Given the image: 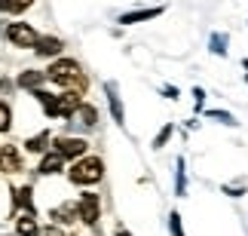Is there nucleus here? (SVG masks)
Here are the masks:
<instances>
[{
  "label": "nucleus",
  "instance_id": "1a4fd4ad",
  "mask_svg": "<svg viewBox=\"0 0 248 236\" xmlns=\"http://www.w3.org/2000/svg\"><path fill=\"white\" fill-rule=\"evenodd\" d=\"M49 218H52L55 224H74V221H80L77 203H62V205H55V209L49 212Z\"/></svg>",
  "mask_w": 248,
  "mask_h": 236
},
{
  "label": "nucleus",
  "instance_id": "423d86ee",
  "mask_svg": "<svg viewBox=\"0 0 248 236\" xmlns=\"http://www.w3.org/2000/svg\"><path fill=\"white\" fill-rule=\"evenodd\" d=\"M83 105L80 92L64 89V95H55V117H74V110Z\"/></svg>",
  "mask_w": 248,
  "mask_h": 236
},
{
  "label": "nucleus",
  "instance_id": "b1692460",
  "mask_svg": "<svg viewBox=\"0 0 248 236\" xmlns=\"http://www.w3.org/2000/svg\"><path fill=\"white\" fill-rule=\"evenodd\" d=\"M34 0H6V9L9 13H22V9H28Z\"/></svg>",
  "mask_w": 248,
  "mask_h": 236
},
{
  "label": "nucleus",
  "instance_id": "f03ea898",
  "mask_svg": "<svg viewBox=\"0 0 248 236\" xmlns=\"http://www.w3.org/2000/svg\"><path fill=\"white\" fill-rule=\"evenodd\" d=\"M68 178H71L74 184H80V187H86V184H98L101 178H104V163H101L98 157H80L77 163L71 166Z\"/></svg>",
  "mask_w": 248,
  "mask_h": 236
},
{
  "label": "nucleus",
  "instance_id": "0eeeda50",
  "mask_svg": "<svg viewBox=\"0 0 248 236\" xmlns=\"http://www.w3.org/2000/svg\"><path fill=\"white\" fill-rule=\"evenodd\" d=\"M104 92H108V105H110L113 123H117V126H126V110H123V98H120L117 83H104Z\"/></svg>",
  "mask_w": 248,
  "mask_h": 236
},
{
  "label": "nucleus",
  "instance_id": "2eb2a0df",
  "mask_svg": "<svg viewBox=\"0 0 248 236\" xmlns=\"http://www.w3.org/2000/svg\"><path fill=\"white\" fill-rule=\"evenodd\" d=\"M16 233L18 236H40V224H37L34 212H25L22 218L16 221Z\"/></svg>",
  "mask_w": 248,
  "mask_h": 236
},
{
  "label": "nucleus",
  "instance_id": "6e6552de",
  "mask_svg": "<svg viewBox=\"0 0 248 236\" xmlns=\"http://www.w3.org/2000/svg\"><path fill=\"white\" fill-rule=\"evenodd\" d=\"M0 172H6V175L22 172V157H18V150L13 144H3V147H0Z\"/></svg>",
  "mask_w": 248,
  "mask_h": 236
},
{
  "label": "nucleus",
  "instance_id": "c85d7f7f",
  "mask_svg": "<svg viewBox=\"0 0 248 236\" xmlns=\"http://www.w3.org/2000/svg\"><path fill=\"white\" fill-rule=\"evenodd\" d=\"M9 89H13V83H9V80H0V92H9Z\"/></svg>",
  "mask_w": 248,
  "mask_h": 236
},
{
  "label": "nucleus",
  "instance_id": "393cba45",
  "mask_svg": "<svg viewBox=\"0 0 248 236\" xmlns=\"http://www.w3.org/2000/svg\"><path fill=\"white\" fill-rule=\"evenodd\" d=\"M193 105H196V110H202V105H205V92L199 86H193Z\"/></svg>",
  "mask_w": 248,
  "mask_h": 236
},
{
  "label": "nucleus",
  "instance_id": "39448f33",
  "mask_svg": "<svg viewBox=\"0 0 248 236\" xmlns=\"http://www.w3.org/2000/svg\"><path fill=\"white\" fill-rule=\"evenodd\" d=\"M55 150H59V154L64 157V159H80L83 154H86V141L83 138H55V144H52Z\"/></svg>",
  "mask_w": 248,
  "mask_h": 236
},
{
  "label": "nucleus",
  "instance_id": "ddd939ff",
  "mask_svg": "<svg viewBox=\"0 0 248 236\" xmlns=\"http://www.w3.org/2000/svg\"><path fill=\"white\" fill-rule=\"evenodd\" d=\"M163 16V6H154V9H135V13H123L120 16V25H138V22H150V18Z\"/></svg>",
  "mask_w": 248,
  "mask_h": 236
},
{
  "label": "nucleus",
  "instance_id": "f3484780",
  "mask_svg": "<svg viewBox=\"0 0 248 236\" xmlns=\"http://www.w3.org/2000/svg\"><path fill=\"white\" fill-rule=\"evenodd\" d=\"M175 193L187 196V163H184V157L175 159Z\"/></svg>",
  "mask_w": 248,
  "mask_h": 236
},
{
  "label": "nucleus",
  "instance_id": "4468645a",
  "mask_svg": "<svg viewBox=\"0 0 248 236\" xmlns=\"http://www.w3.org/2000/svg\"><path fill=\"white\" fill-rule=\"evenodd\" d=\"M49 80L43 71H22L18 74V86L28 89V92H37V89H43V83Z\"/></svg>",
  "mask_w": 248,
  "mask_h": 236
},
{
  "label": "nucleus",
  "instance_id": "aec40b11",
  "mask_svg": "<svg viewBox=\"0 0 248 236\" xmlns=\"http://www.w3.org/2000/svg\"><path fill=\"white\" fill-rule=\"evenodd\" d=\"M9 126H13V108L0 101V132H9Z\"/></svg>",
  "mask_w": 248,
  "mask_h": 236
},
{
  "label": "nucleus",
  "instance_id": "4be33fe9",
  "mask_svg": "<svg viewBox=\"0 0 248 236\" xmlns=\"http://www.w3.org/2000/svg\"><path fill=\"white\" fill-rule=\"evenodd\" d=\"M171 132H175V126H171V123H166V126L156 132V138H154V147H156V150H159V147H166V141L171 138Z\"/></svg>",
  "mask_w": 248,
  "mask_h": 236
},
{
  "label": "nucleus",
  "instance_id": "dca6fc26",
  "mask_svg": "<svg viewBox=\"0 0 248 236\" xmlns=\"http://www.w3.org/2000/svg\"><path fill=\"white\" fill-rule=\"evenodd\" d=\"M13 209L34 212V190L31 187H18V190H13Z\"/></svg>",
  "mask_w": 248,
  "mask_h": 236
},
{
  "label": "nucleus",
  "instance_id": "9b49d317",
  "mask_svg": "<svg viewBox=\"0 0 248 236\" xmlns=\"http://www.w3.org/2000/svg\"><path fill=\"white\" fill-rule=\"evenodd\" d=\"M62 166H64V157L59 154V150H49V154H43L40 166H37V172H40V175H59Z\"/></svg>",
  "mask_w": 248,
  "mask_h": 236
},
{
  "label": "nucleus",
  "instance_id": "7c9ffc66",
  "mask_svg": "<svg viewBox=\"0 0 248 236\" xmlns=\"http://www.w3.org/2000/svg\"><path fill=\"white\" fill-rule=\"evenodd\" d=\"M0 9H6V0H0Z\"/></svg>",
  "mask_w": 248,
  "mask_h": 236
},
{
  "label": "nucleus",
  "instance_id": "bb28decb",
  "mask_svg": "<svg viewBox=\"0 0 248 236\" xmlns=\"http://www.w3.org/2000/svg\"><path fill=\"white\" fill-rule=\"evenodd\" d=\"M159 92H163L166 98H178V89H175V86H163V89H159Z\"/></svg>",
  "mask_w": 248,
  "mask_h": 236
},
{
  "label": "nucleus",
  "instance_id": "20e7f679",
  "mask_svg": "<svg viewBox=\"0 0 248 236\" xmlns=\"http://www.w3.org/2000/svg\"><path fill=\"white\" fill-rule=\"evenodd\" d=\"M77 212H80V221L83 224L95 227L98 218H101V200H98V193H83L80 200H77Z\"/></svg>",
  "mask_w": 248,
  "mask_h": 236
},
{
  "label": "nucleus",
  "instance_id": "f8f14e48",
  "mask_svg": "<svg viewBox=\"0 0 248 236\" xmlns=\"http://www.w3.org/2000/svg\"><path fill=\"white\" fill-rule=\"evenodd\" d=\"M71 120H77V126H83V129H95V126H98V110L83 101V105L74 110V117H71Z\"/></svg>",
  "mask_w": 248,
  "mask_h": 236
},
{
  "label": "nucleus",
  "instance_id": "473e14b6",
  "mask_svg": "<svg viewBox=\"0 0 248 236\" xmlns=\"http://www.w3.org/2000/svg\"><path fill=\"white\" fill-rule=\"evenodd\" d=\"M245 83H248V77H245Z\"/></svg>",
  "mask_w": 248,
  "mask_h": 236
},
{
  "label": "nucleus",
  "instance_id": "2f4dec72",
  "mask_svg": "<svg viewBox=\"0 0 248 236\" xmlns=\"http://www.w3.org/2000/svg\"><path fill=\"white\" fill-rule=\"evenodd\" d=\"M242 68H245V71H248V59H245V62H242Z\"/></svg>",
  "mask_w": 248,
  "mask_h": 236
},
{
  "label": "nucleus",
  "instance_id": "5701e85b",
  "mask_svg": "<svg viewBox=\"0 0 248 236\" xmlns=\"http://www.w3.org/2000/svg\"><path fill=\"white\" fill-rule=\"evenodd\" d=\"M169 230H171V236H187V233H184V224H181V215H178V212H171V215H169Z\"/></svg>",
  "mask_w": 248,
  "mask_h": 236
},
{
  "label": "nucleus",
  "instance_id": "412c9836",
  "mask_svg": "<svg viewBox=\"0 0 248 236\" xmlns=\"http://www.w3.org/2000/svg\"><path fill=\"white\" fill-rule=\"evenodd\" d=\"M205 117L215 120V123H224V126H236L233 114H227V110H205Z\"/></svg>",
  "mask_w": 248,
  "mask_h": 236
},
{
  "label": "nucleus",
  "instance_id": "7ed1b4c3",
  "mask_svg": "<svg viewBox=\"0 0 248 236\" xmlns=\"http://www.w3.org/2000/svg\"><path fill=\"white\" fill-rule=\"evenodd\" d=\"M6 40L13 46H22V49H34V43L40 40V34L28 22H13V25H6Z\"/></svg>",
  "mask_w": 248,
  "mask_h": 236
},
{
  "label": "nucleus",
  "instance_id": "a878e982",
  "mask_svg": "<svg viewBox=\"0 0 248 236\" xmlns=\"http://www.w3.org/2000/svg\"><path fill=\"white\" fill-rule=\"evenodd\" d=\"M40 236H64V233H62V230L52 224V227H43V230H40Z\"/></svg>",
  "mask_w": 248,
  "mask_h": 236
},
{
  "label": "nucleus",
  "instance_id": "cd10ccee",
  "mask_svg": "<svg viewBox=\"0 0 248 236\" xmlns=\"http://www.w3.org/2000/svg\"><path fill=\"white\" fill-rule=\"evenodd\" d=\"M224 193L227 196H242V187H236V190H233V187H224Z\"/></svg>",
  "mask_w": 248,
  "mask_h": 236
},
{
  "label": "nucleus",
  "instance_id": "c756f323",
  "mask_svg": "<svg viewBox=\"0 0 248 236\" xmlns=\"http://www.w3.org/2000/svg\"><path fill=\"white\" fill-rule=\"evenodd\" d=\"M117 236H132V233H129L126 227H120V230H117Z\"/></svg>",
  "mask_w": 248,
  "mask_h": 236
},
{
  "label": "nucleus",
  "instance_id": "f257e3e1",
  "mask_svg": "<svg viewBox=\"0 0 248 236\" xmlns=\"http://www.w3.org/2000/svg\"><path fill=\"white\" fill-rule=\"evenodd\" d=\"M46 77H49L52 83H59V86L64 89H71V92H86V86H89V80H86V74L83 68L74 59H59V62H52L49 64V71H46Z\"/></svg>",
  "mask_w": 248,
  "mask_h": 236
},
{
  "label": "nucleus",
  "instance_id": "9d476101",
  "mask_svg": "<svg viewBox=\"0 0 248 236\" xmlns=\"http://www.w3.org/2000/svg\"><path fill=\"white\" fill-rule=\"evenodd\" d=\"M62 49H64V43L59 40V37H40V40L34 43V52L43 55V59H55Z\"/></svg>",
  "mask_w": 248,
  "mask_h": 236
},
{
  "label": "nucleus",
  "instance_id": "a211bd4d",
  "mask_svg": "<svg viewBox=\"0 0 248 236\" xmlns=\"http://www.w3.org/2000/svg\"><path fill=\"white\" fill-rule=\"evenodd\" d=\"M46 144H49V132H40V135L25 141V150L28 154H46Z\"/></svg>",
  "mask_w": 248,
  "mask_h": 236
},
{
  "label": "nucleus",
  "instance_id": "6ab92c4d",
  "mask_svg": "<svg viewBox=\"0 0 248 236\" xmlns=\"http://www.w3.org/2000/svg\"><path fill=\"white\" fill-rule=\"evenodd\" d=\"M208 49H212L215 55H227V34H221V31H215L212 37H208Z\"/></svg>",
  "mask_w": 248,
  "mask_h": 236
}]
</instances>
